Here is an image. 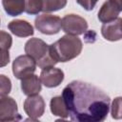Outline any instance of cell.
<instances>
[{
	"mask_svg": "<svg viewBox=\"0 0 122 122\" xmlns=\"http://www.w3.org/2000/svg\"><path fill=\"white\" fill-rule=\"evenodd\" d=\"M62 96L72 121L101 122L109 113L110 96L91 83L71 81L63 89Z\"/></svg>",
	"mask_w": 122,
	"mask_h": 122,
	"instance_id": "1",
	"label": "cell"
},
{
	"mask_svg": "<svg viewBox=\"0 0 122 122\" xmlns=\"http://www.w3.org/2000/svg\"><path fill=\"white\" fill-rule=\"evenodd\" d=\"M83 44L76 35L66 34L50 45L52 57L57 62H68L77 57L82 51Z\"/></svg>",
	"mask_w": 122,
	"mask_h": 122,
	"instance_id": "2",
	"label": "cell"
},
{
	"mask_svg": "<svg viewBox=\"0 0 122 122\" xmlns=\"http://www.w3.org/2000/svg\"><path fill=\"white\" fill-rule=\"evenodd\" d=\"M25 52L33 57L39 68L54 67L58 62L52 57L50 45L39 38H30L25 44Z\"/></svg>",
	"mask_w": 122,
	"mask_h": 122,
	"instance_id": "3",
	"label": "cell"
},
{
	"mask_svg": "<svg viewBox=\"0 0 122 122\" xmlns=\"http://www.w3.org/2000/svg\"><path fill=\"white\" fill-rule=\"evenodd\" d=\"M35 28L43 34H56L62 29V19L53 14L42 13L36 16L34 20Z\"/></svg>",
	"mask_w": 122,
	"mask_h": 122,
	"instance_id": "4",
	"label": "cell"
},
{
	"mask_svg": "<svg viewBox=\"0 0 122 122\" xmlns=\"http://www.w3.org/2000/svg\"><path fill=\"white\" fill-rule=\"evenodd\" d=\"M36 61L29 54L19 55L12 62V73L17 79H23L24 77L34 73L36 70Z\"/></svg>",
	"mask_w": 122,
	"mask_h": 122,
	"instance_id": "5",
	"label": "cell"
},
{
	"mask_svg": "<svg viewBox=\"0 0 122 122\" xmlns=\"http://www.w3.org/2000/svg\"><path fill=\"white\" fill-rule=\"evenodd\" d=\"M62 30L67 34L80 35L88 30V22L86 19L77 14H67L62 18Z\"/></svg>",
	"mask_w": 122,
	"mask_h": 122,
	"instance_id": "6",
	"label": "cell"
},
{
	"mask_svg": "<svg viewBox=\"0 0 122 122\" xmlns=\"http://www.w3.org/2000/svg\"><path fill=\"white\" fill-rule=\"evenodd\" d=\"M22 117L18 113L17 103L9 95L0 96V121H16Z\"/></svg>",
	"mask_w": 122,
	"mask_h": 122,
	"instance_id": "7",
	"label": "cell"
},
{
	"mask_svg": "<svg viewBox=\"0 0 122 122\" xmlns=\"http://www.w3.org/2000/svg\"><path fill=\"white\" fill-rule=\"evenodd\" d=\"M45 101L41 95L33 94L29 95L24 101V111L28 114L30 120L36 121L39 117L44 114L45 112Z\"/></svg>",
	"mask_w": 122,
	"mask_h": 122,
	"instance_id": "8",
	"label": "cell"
},
{
	"mask_svg": "<svg viewBox=\"0 0 122 122\" xmlns=\"http://www.w3.org/2000/svg\"><path fill=\"white\" fill-rule=\"evenodd\" d=\"M40 80L47 88H55L59 86L64 80V71L59 68L49 67L42 69L40 73Z\"/></svg>",
	"mask_w": 122,
	"mask_h": 122,
	"instance_id": "9",
	"label": "cell"
},
{
	"mask_svg": "<svg viewBox=\"0 0 122 122\" xmlns=\"http://www.w3.org/2000/svg\"><path fill=\"white\" fill-rule=\"evenodd\" d=\"M101 34L108 41H118L122 39V18L104 23L101 27Z\"/></svg>",
	"mask_w": 122,
	"mask_h": 122,
	"instance_id": "10",
	"label": "cell"
},
{
	"mask_svg": "<svg viewBox=\"0 0 122 122\" xmlns=\"http://www.w3.org/2000/svg\"><path fill=\"white\" fill-rule=\"evenodd\" d=\"M121 11L122 10L117 4H115L112 0H107L98 11V19L102 23H108L116 19Z\"/></svg>",
	"mask_w": 122,
	"mask_h": 122,
	"instance_id": "11",
	"label": "cell"
},
{
	"mask_svg": "<svg viewBox=\"0 0 122 122\" xmlns=\"http://www.w3.org/2000/svg\"><path fill=\"white\" fill-rule=\"evenodd\" d=\"M8 29L12 34L18 37H28L33 35L34 33L33 27L30 25V23L23 19H15L10 21L8 24Z\"/></svg>",
	"mask_w": 122,
	"mask_h": 122,
	"instance_id": "12",
	"label": "cell"
},
{
	"mask_svg": "<svg viewBox=\"0 0 122 122\" xmlns=\"http://www.w3.org/2000/svg\"><path fill=\"white\" fill-rule=\"evenodd\" d=\"M42 89V82L40 77L36 74H30L23 79H21V90L26 95H33L38 94Z\"/></svg>",
	"mask_w": 122,
	"mask_h": 122,
	"instance_id": "13",
	"label": "cell"
},
{
	"mask_svg": "<svg viewBox=\"0 0 122 122\" xmlns=\"http://www.w3.org/2000/svg\"><path fill=\"white\" fill-rule=\"evenodd\" d=\"M50 109L53 115L59 116L61 118H67L70 116L68 107L63 96H54L51 99L50 102Z\"/></svg>",
	"mask_w": 122,
	"mask_h": 122,
	"instance_id": "14",
	"label": "cell"
},
{
	"mask_svg": "<svg viewBox=\"0 0 122 122\" xmlns=\"http://www.w3.org/2000/svg\"><path fill=\"white\" fill-rule=\"evenodd\" d=\"M26 0H2L3 8L10 16H17L25 11Z\"/></svg>",
	"mask_w": 122,
	"mask_h": 122,
	"instance_id": "15",
	"label": "cell"
},
{
	"mask_svg": "<svg viewBox=\"0 0 122 122\" xmlns=\"http://www.w3.org/2000/svg\"><path fill=\"white\" fill-rule=\"evenodd\" d=\"M67 5V0H42V11L45 13L59 10Z\"/></svg>",
	"mask_w": 122,
	"mask_h": 122,
	"instance_id": "16",
	"label": "cell"
},
{
	"mask_svg": "<svg viewBox=\"0 0 122 122\" xmlns=\"http://www.w3.org/2000/svg\"><path fill=\"white\" fill-rule=\"evenodd\" d=\"M42 10V0H26L25 11L28 14L35 15Z\"/></svg>",
	"mask_w": 122,
	"mask_h": 122,
	"instance_id": "17",
	"label": "cell"
},
{
	"mask_svg": "<svg viewBox=\"0 0 122 122\" xmlns=\"http://www.w3.org/2000/svg\"><path fill=\"white\" fill-rule=\"evenodd\" d=\"M111 114L114 119H122V96H117L112 100Z\"/></svg>",
	"mask_w": 122,
	"mask_h": 122,
	"instance_id": "18",
	"label": "cell"
},
{
	"mask_svg": "<svg viewBox=\"0 0 122 122\" xmlns=\"http://www.w3.org/2000/svg\"><path fill=\"white\" fill-rule=\"evenodd\" d=\"M12 44V38L10 34L6 32L5 30H1L0 32V48L1 52H8Z\"/></svg>",
	"mask_w": 122,
	"mask_h": 122,
	"instance_id": "19",
	"label": "cell"
},
{
	"mask_svg": "<svg viewBox=\"0 0 122 122\" xmlns=\"http://www.w3.org/2000/svg\"><path fill=\"white\" fill-rule=\"evenodd\" d=\"M0 85H1V95H8L11 90V82L9 77H7L4 74L0 75Z\"/></svg>",
	"mask_w": 122,
	"mask_h": 122,
	"instance_id": "20",
	"label": "cell"
},
{
	"mask_svg": "<svg viewBox=\"0 0 122 122\" xmlns=\"http://www.w3.org/2000/svg\"><path fill=\"white\" fill-rule=\"evenodd\" d=\"M98 0H76L77 4H79L86 10H92L96 5Z\"/></svg>",
	"mask_w": 122,
	"mask_h": 122,
	"instance_id": "21",
	"label": "cell"
},
{
	"mask_svg": "<svg viewBox=\"0 0 122 122\" xmlns=\"http://www.w3.org/2000/svg\"><path fill=\"white\" fill-rule=\"evenodd\" d=\"M10 62V53L8 52H1V67H5Z\"/></svg>",
	"mask_w": 122,
	"mask_h": 122,
	"instance_id": "22",
	"label": "cell"
},
{
	"mask_svg": "<svg viewBox=\"0 0 122 122\" xmlns=\"http://www.w3.org/2000/svg\"><path fill=\"white\" fill-rule=\"evenodd\" d=\"M115 4H117L119 7H120V9L122 10V0H112Z\"/></svg>",
	"mask_w": 122,
	"mask_h": 122,
	"instance_id": "23",
	"label": "cell"
}]
</instances>
